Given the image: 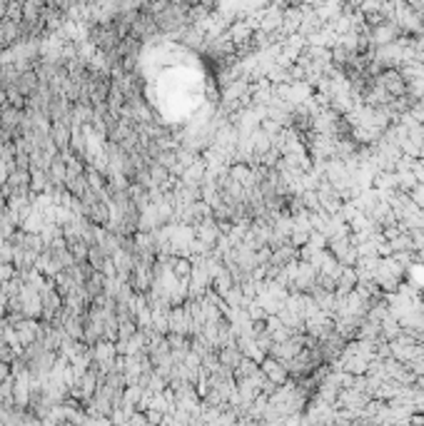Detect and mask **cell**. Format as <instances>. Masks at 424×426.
<instances>
[{
	"label": "cell",
	"mask_w": 424,
	"mask_h": 426,
	"mask_svg": "<svg viewBox=\"0 0 424 426\" xmlns=\"http://www.w3.org/2000/svg\"><path fill=\"white\" fill-rule=\"evenodd\" d=\"M265 371H267L274 381H282V376H285V371H282L277 364H274V361H267V364H265Z\"/></svg>",
	"instance_id": "cell-2"
},
{
	"label": "cell",
	"mask_w": 424,
	"mask_h": 426,
	"mask_svg": "<svg viewBox=\"0 0 424 426\" xmlns=\"http://www.w3.org/2000/svg\"><path fill=\"white\" fill-rule=\"evenodd\" d=\"M240 359H242V354H240L237 349H230V347H227V349L222 352V364H225V367H237Z\"/></svg>",
	"instance_id": "cell-1"
}]
</instances>
